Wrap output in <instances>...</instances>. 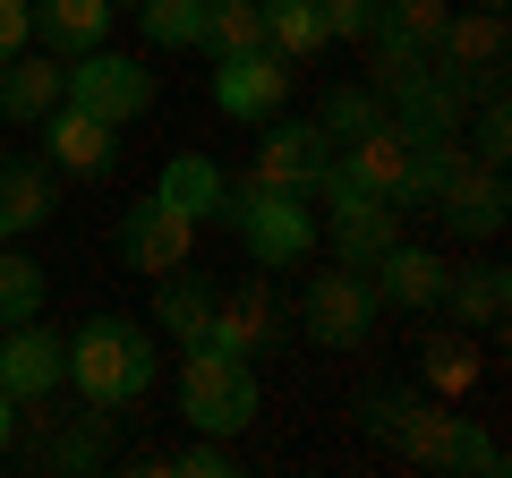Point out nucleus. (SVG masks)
Here are the masks:
<instances>
[{
  "mask_svg": "<svg viewBox=\"0 0 512 478\" xmlns=\"http://www.w3.org/2000/svg\"><path fill=\"white\" fill-rule=\"evenodd\" d=\"M69 350V376H77V393H86L94 410H128L137 393L154 385V333L137 325V316H94L77 342H60Z\"/></svg>",
  "mask_w": 512,
  "mask_h": 478,
  "instance_id": "nucleus-1",
  "label": "nucleus"
},
{
  "mask_svg": "<svg viewBox=\"0 0 512 478\" xmlns=\"http://www.w3.org/2000/svg\"><path fill=\"white\" fill-rule=\"evenodd\" d=\"M180 410H188L197 436H239V427L265 410V402H256V359L197 342V350H188V368H180Z\"/></svg>",
  "mask_w": 512,
  "mask_h": 478,
  "instance_id": "nucleus-2",
  "label": "nucleus"
},
{
  "mask_svg": "<svg viewBox=\"0 0 512 478\" xmlns=\"http://www.w3.org/2000/svg\"><path fill=\"white\" fill-rule=\"evenodd\" d=\"M504 60H512L504 9H470V18H444V35H436V52H427V69H436L461 103H487V94H504Z\"/></svg>",
  "mask_w": 512,
  "mask_h": 478,
  "instance_id": "nucleus-3",
  "label": "nucleus"
},
{
  "mask_svg": "<svg viewBox=\"0 0 512 478\" xmlns=\"http://www.w3.org/2000/svg\"><path fill=\"white\" fill-rule=\"evenodd\" d=\"M222 222H231L239 239H248V257L256 265H299L316 248V222H308V205L299 197H282V188H231L222 197Z\"/></svg>",
  "mask_w": 512,
  "mask_h": 478,
  "instance_id": "nucleus-4",
  "label": "nucleus"
},
{
  "mask_svg": "<svg viewBox=\"0 0 512 478\" xmlns=\"http://www.w3.org/2000/svg\"><path fill=\"white\" fill-rule=\"evenodd\" d=\"M69 103L94 111V120H111V129H128L137 111H154V69L94 43V52H77V69H69Z\"/></svg>",
  "mask_w": 512,
  "mask_h": 478,
  "instance_id": "nucleus-5",
  "label": "nucleus"
},
{
  "mask_svg": "<svg viewBox=\"0 0 512 478\" xmlns=\"http://www.w3.org/2000/svg\"><path fill=\"white\" fill-rule=\"evenodd\" d=\"M299 325H308V342H325V350L367 342V325H376V282L350 274V265L316 274L308 291H299Z\"/></svg>",
  "mask_w": 512,
  "mask_h": 478,
  "instance_id": "nucleus-6",
  "label": "nucleus"
},
{
  "mask_svg": "<svg viewBox=\"0 0 512 478\" xmlns=\"http://www.w3.org/2000/svg\"><path fill=\"white\" fill-rule=\"evenodd\" d=\"M325 154H333V146L316 137V120H282V111H274L265 137H256V171H248V180H256V188H282V197H308Z\"/></svg>",
  "mask_w": 512,
  "mask_h": 478,
  "instance_id": "nucleus-7",
  "label": "nucleus"
},
{
  "mask_svg": "<svg viewBox=\"0 0 512 478\" xmlns=\"http://www.w3.org/2000/svg\"><path fill=\"white\" fill-rule=\"evenodd\" d=\"M214 103L231 111V120H274L282 103H291V60L282 52H239V60H222L214 69Z\"/></svg>",
  "mask_w": 512,
  "mask_h": 478,
  "instance_id": "nucleus-8",
  "label": "nucleus"
},
{
  "mask_svg": "<svg viewBox=\"0 0 512 478\" xmlns=\"http://www.w3.org/2000/svg\"><path fill=\"white\" fill-rule=\"evenodd\" d=\"M197 342L214 350H239V359H265V350L282 342V299L265 291V282H239L231 299H214V316H205Z\"/></svg>",
  "mask_w": 512,
  "mask_h": 478,
  "instance_id": "nucleus-9",
  "label": "nucleus"
},
{
  "mask_svg": "<svg viewBox=\"0 0 512 478\" xmlns=\"http://www.w3.org/2000/svg\"><path fill=\"white\" fill-rule=\"evenodd\" d=\"M69 376V350L26 316V325H0V393L9 402H52V385Z\"/></svg>",
  "mask_w": 512,
  "mask_h": 478,
  "instance_id": "nucleus-10",
  "label": "nucleus"
},
{
  "mask_svg": "<svg viewBox=\"0 0 512 478\" xmlns=\"http://www.w3.org/2000/svg\"><path fill=\"white\" fill-rule=\"evenodd\" d=\"M188 239H197V222L180 214V205L146 197L120 214V257L137 265V274H171V265H188Z\"/></svg>",
  "mask_w": 512,
  "mask_h": 478,
  "instance_id": "nucleus-11",
  "label": "nucleus"
},
{
  "mask_svg": "<svg viewBox=\"0 0 512 478\" xmlns=\"http://www.w3.org/2000/svg\"><path fill=\"white\" fill-rule=\"evenodd\" d=\"M436 214L453 239H495L504 231V171L495 163H461L453 180L436 188Z\"/></svg>",
  "mask_w": 512,
  "mask_h": 478,
  "instance_id": "nucleus-12",
  "label": "nucleus"
},
{
  "mask_svg": "<svg viewBox=\"0 0 512 478\" xmlns=\"http://www.w3.org/2000/svg\"><path fill=\"white\" fill-rule=\"evenodd\" d=\"M69 103V69L52 52H18L0 60V120H18V129H43V111Z\"/></svg>",
  "mask_w": 512,
  "mask_h": 478,
  "instance_id": "nucleus-13",
  "label": "nucleus"
},
{
  "mask_svg": "<svg viewBox=\"0 0 512 478\" xmlns=\"http://www.w3.org/2000/svg\"><path fill=\"white\" fill-rule=\"evenodd\" d=\"M367 274H376V299H393V308H444V274H453V265L427 257V248H402V239H393V248H384Z\"/></svg>",
  "mask_w": 512,
  "mask_h": 478,
  "instance_id": "nucleus-14",
  "label": "nucleus"
},
{
  "mask_svg": "<svg viewBox=\"0 0 512 478\" xmlns=\"http://www.w3.org/2000/svg\"><path fill=\"white\" fill-rule=\"evenodd\" d=\"M384 103H393V111H384V120H402L410 137H453V129H461V111H470V103H461V94L444 86L436 69L402 77V86H384Z\"/></svg>",
  "mask_w": 512,
  "mask_h": 478,
  "instance_id": "nucleus-15",
  "label": "nucleus"
},
{
  "mask_svg": "<svg viewBox=\"0 0 512 478\" xmlns=\"http://www.w3.org/2000/svg\"><path fill=\"white\" fill-rule=\"evenodd\" d=\"M43 129H52V163L60 171H77V180H94V171H111V120H94V111H77V103H60V111H43Z\"/></svg>",
  "mask_w": 512,
  "mask_h": 478,
  "instance_id": "nucleus-16",
  "label": "nucleus"
},
{
  "mask_svg": "<svg viewBox=\"0 0 512 478\" xmlns=\"http://www.w3.org/2000/svg\"><path fill=\"white\" fill-rule=\"evenodd\" d=\"M35 35L52 60H77L111 35V0H35Z\"/></svg>",
  "mask_w": 512,
  "mask_h": 478,
  "instance_id": "nucleus-17",
  "label": "nucleus"
},
{
  "mask_svg": "<svg viewBox=\"0 0 512 478\" xmlns=\"http://www.w3.org/2000/svg\"><path fill=\"white\" fill-rule=\"evenodd\" d=\"M393 239H402V205H350V214H333V257L350 274H367Z\"/></svg>",
  "mask_w": 512,
  "mask_h": 478,
  "instance_id": "nucleus-18",
  "label": "nucleus"
},
{
  "mask_svg": "<svg viewBox=\"0 0 512 478\" xmlns=\"http://www.w3.org/2000/svg\"><path fill=\"white\" fill-rule=\"evenodd\" d=\"M154 197L180 205L188 222H214V214H222V197H231V180H222L205 154H171V163H163V188H154Z\"/></svg>",
  "mask_w": 512,
  "mask_h": 478,
  "instance_id": "nucleus-19",
  "label": "nucleus"
},
{
  "mask_svg": "<svg viewBox=\"0 0 512 478\" xmlns=\"http://www.w3.org/2000/svg\"><path fill=\"white\" fill-rule=\"evenodd\" d=\"M103 427H111V410H77V419L69 427H43V444H35V461H43V470H103Z\"/></svg>",
  "mask_w": 512,
  "mask_h": 478,
  "instance_id": "nucleus-20",
  "label": "nucleus"
},
{
  "mask_svg": "<svg viewBox=\"0 0 512 478\" xmlns=\"http://www.w3.org/2000/svg\"><path fill=\"white\" fill-rule=\"evenodd\" d=\"M52 214V163H0V239L35 231Z\"/></svg>",
  "mask_w": 512,
  "mask_h": 478,
  "instance_id": "nucleus-21",
  "label": "nucleus"
},
{
  "mask_svg": "<svg viewBox=\"0 0 512 478\" xmlns=\"http://www.w3.org/2000/svg\"><path fill=\"white\" fill-rule=\"evenodd\" d=\"M265 43V0H205V26H197V52L239 60Z\"/></svg>",
  "mask_w": 512,
  "mask_h": 478,
  "instance_id": "nucleus-22",
  "label": "nucleus"
},
{
  "mask_svg": "<svg viewBox=\"0 0 512 478\" xmlns=\"http://www.w3.org/2000/svg\"><path fill=\"white\" fill-rule=\"evenodd\" d=\"M325 18H316V0H265V52H282L299 69V60H316L325 52Z\"/></svg>",
  "mask_w": 512,
  "mask_h": 478,
  "instance_id": "nucleus-23",
  "label": "nucleus"
},
{
  "mask_svg": "<svg viewBox=\"0 0 512 478\" xmlns=\"http://www.w3.org/2000/svg\"><path fill=\"white\" fill-rule=\"evenodd\" d=\"M504 299H512L504 265H461V274H444V308H453L461 325H495V316H504Z\"/></svg>",
  "mask_w": 512,
  "mask_h": 478,
  "instance_id": "nucleus-24",
  "label": "nucleus"
},
{
  "mask_svg": "<svg viewBox=\"0 0 512 478\" xmlns=\"http://www.w3.org/2000/svg\"><path fill=\"white\" fill-rule=\"evenodd\" d=\"M205 316H214V291H205L197 274L180 282V265H171V274H163V299H154V325H163L171 342H197V333H205Z\"/></svg>",
  "mask_w": 512,
  "mask_h": 478,
  "instance_id": "nucleus-25",
  "label": "nucleus"
},
{
  "mask_svg": "<svg viewBox=\"0 0 512 478\" xmlns=\"http://www.w3.org/2000/svg\"><path fill=\"white\" fill-rule=\"evenodd\" d=\"M376 120H384V103H376L367 86H333L325 111H316V137H325V146H359Z\"/></svg>",
  "mask_w": 512,
  "mask_h": 478,
  "instance_id": "nucleus-26",
  "label": "nucleus"
},
{
  "mask_svg": "<svg viewBox=\"0 0 512 478\" xmlns=\"http://www.w3.org/2000/svg\"><path fill=\"white\" fill-rule=\"evenodd\" d=\"M154 52H197V26H205V0H137Z\"/></svg>",
  "mask_w": 512,
  "mask_h": 478,
  "instance_id": "nucleus-27",
  "label": "nucleus"
},
{
  "mask_svg": "<svg viewBox=\"0 0 512 478\" xmlns=\"http://www.w3.org/2000/svg\"><path fill=\"white\" fill-rule=\"evenodd\" d=\"M444 436H453V410H427L419 393H410L402 419H393V444H402L410 461H444Z\"/></svg>",
  "mask_w": 512,
  "mask_h": 478,
  "instance_id": "nucleus-28",
  "label": "nucleus"
},
{
  "mask_svg": "<svg viewBox=\"0 0 512 478\" xmlns=\"http://www.w3.org/2000/svg\"><path fill=\"white\" fill-rule=\"evenodd\" d=\"M35 308H43V265L9 248V257H0V325H26Z\"/></svg>",
  "mask_w": 512,
  "mask_h": 478,
  "instance_id": "nucleus-29",
  "label": "nucleus"
},
{
  "mask_svg": "<svg viewBox=\"0 0 512 478\" xmlns=\"http://www.w3.org/2000/svg\"><path fill=\"white\" fill-rule=\"evenodd\" d=\"M419 368H427V385H436V393H470L478 385V350L461 342V333H444V342L419 350Z\"/></svg>",
  "mask_w": 512,
  "mask_h": 478,
  "instance_id": "nucleus-30",
  "label": "nucleus"
},
{
  "mask_svg": "<svg viewBox=\"0 0 512 478\" xmlns=\"http://www.w3.org/2000/svg\"><path fill=\"white\" fill-rule=\"evenodd\" d=\"M308 197H325L333 214H350V205H384L376 188H367V171L350 163V154H325V163H316V188H308Z\"/></svg>",
  "mask_w": 512,
  "mask_h": 478,
  "instance_id": "nucleus-31",
  "label": "nucleus"
},
{
  "mask_svg": "<svg viewBox=\"0 0 512 478\" xmlns=\"http://www.w3.org/2000/svg\"><path fill=\"white\" fill-rule=\"evenodd\" d=\"M436 470H504V453H495V436H478V427L470 419H461V410H453V436H444V461H436Z\"/></svg>",
  "mask_w": 512,
  "mask_h": 478,
  "instance_id": "nucleus-32",
  "label": "nucleus"
},
{
  "mask_svg": "<svg viewBox=\"0 0 512 478\" xmlns=\"http://www.w3.org/2000/svg\"><path fill=\"white\" fill-rule=\"evenodd\" d=\"M376 9H384V0H316V18H325L333 43H367V35H376Z\"/></svg>",
  "mask_w": 512,
  "mask_h": 478,
  "instance_id": "nucleus-33",
  "label": "nucleus"
},
{
  "mask_svg": "<svg viewBox=\"0 0 512 478\" xmlns=\"http://www.w3.org/2000/svg\"><path fill=\"white\" fill-rule=\"evenodd\" d=\"M504 146H512L504 94H487V103H478V129H470V163H495V171H504Z\"/></svg>",
  "mask_w": 512,
  "mask_h": 478,
  "instance_id": "nucleus-34",
  "label": "nucleus"
},
{
  "mask_svg": "<svg viewBox=\"0 0 512 478\" xmlns=\"http://www.w3.org/2000/svg\"><path fill=\"white\" fill-rule=\"evenodd\" d=\"M35 35V0H0V60H18Z\"/></svg>",
  "mask_w": 512,
  "mask_h": 478,
  "instance_id": "nucleus-35",
  "label": "nucleus"
},
{
  "mask_svg": "<svg viewBox=\"0 0 512 478\" xmlns=\"http://www.w3.org/2000/svg\"><path fill=\"white\" fill-rule=\"evenodd\" d=\"M180 478H231V453H222V436L188 444V453H180Z\"/></svg>",
  "mask_w": 512,
  "mask_h": 478,
  "instance_id": "nucleus-36",
  "label": "nucleus"
},
{
  "mask_svg": "<svg viewBox=\"0 0 512 478\" xmlns=\"http://www.w3.org/2000/svg\"><path fill=\"white\" fill-rule=\"evenodd\" d=\"M402 402H410V393H367V402H359V427H367V436H393Z\"/></svg>",
  "mask_w": 512,
  "mask_h": 478,
  "instance_id": "nucleus-37",
  "label": "nucleus"
},
{
  "mask_svg": "<svg viewBox=\"0 0 512 478\" xmlns=\"http://www.w3.org/2000/svg\"><path fill=\"white\" fill-rule=\"evenodd\" d=\"M18 410H26V402H9V393H0V453L18 444Z\"/></svg>",
  "mask_w": 512,
  "mask_h": 478,
  "instance_id": "nucleus-38",
  "label": "nucleus"
},
{
  "mask_svg": "<svg viewBox=\"0 0 512 478\" xmlns=\"http://www.w3.org/2000/svg\"><path fill=\"white\" fill-rule=\"evenodd\" d=\"M111 9H137V0H111Z\"/></svg>",
  "mask_w": 512,
  "mask_h": 478,
  "instance_id": "nucleus-39",
  "label": "nucleus"
}]
</instances>
